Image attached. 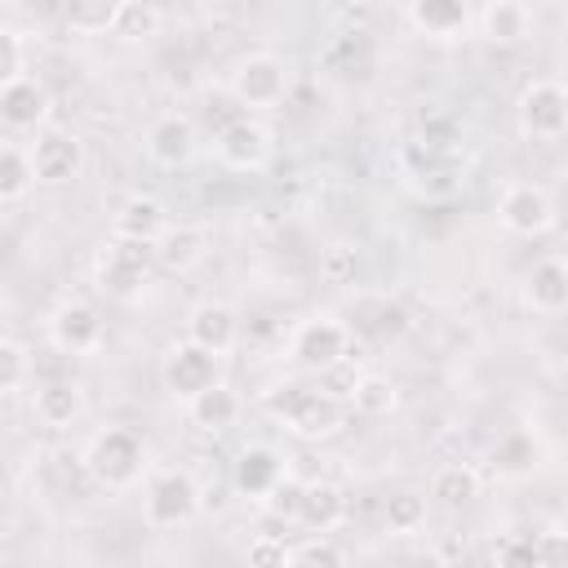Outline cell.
Masks as SVG:
<instances>
[{"label": "cell", "instance_id": "cell-20", "mask_svg": "<svg viewBox=\"0 0 568 568\" xmlns=\"http://www.w3.org/2000/svg\"><path fill=\"white\" fill-rule=\"evenodd\" d=\"M475 27H479L484 40H493V44H519V40L532 36L537 13H532L524 0H493V4L475 9Z\"/></svg>", "mask_w": 568, "mask_h": 568}, {"label": "cell", "instance_id": "cell-3", "mask_svg": "<svg viewBox=\"0 0 568 568\" xmlns=\"http://www.w3.org/2000/svg\"><path fill=\"white\" fill-rule=\"evenodd\" d=\"M155 271V248L138 240H106L93 257V280L111 302H138Z\"/></svg>", "mask_w": 568, "mask_h": 568}, {"label": "cell", "instance_id": "cell-22", "mask_svg": "<svg viewBox=\"0 0 568 568\" xmlns=\"http://www.w3.org/2000/svg\"><path fill=\"white\" fill-rule=\"evenodd\" d=\"M49 115V93L40 80L18 75L9 89H0V124L4 129H36Z\"/></svg>", "mask_w": 568, "mask_h": 568}, {"label": "cell", "instance_id": "cell-28", "mask_svg": "<svg viewBox=\"0 0 568 568\" xmlns=\"http://www.w3.org/2000/svg\"><path fill=\"white\" fill-rule=\"evenodd\" d=\"M115 4L120 0H80L62 13L67 31L75 36H111V22H115Z\"/></svg>", "mask_w": 568, "mask_h": 568}, {"label": "cell", "instance_id": "cell-6", "mask_svg": "<svg viewBox=\"0 0 568 568\" xmlns=\"http://www.w3.org/2000/svg\"><path fill=\"white\" fill-rule=\"evenodd\" d=\"M288 355H293L297 368L324 373V368L351 359V333H346V324H342L337 315H311V320H302V324L293 328Z\"/></svg>", "mask_w": 568, "mask_h": 568}, {"label": "cell", "instance_id": "cell-31", "mask_svg": "<svg viewBox=\"0 0 568 568\" xmlns=\"http://www.w3.org/2000/svg\"><path fill=\"white\" fill-rule=\"evenodd\" d=\"M422 524H426V497H422V493H408V488H404V493H390V497H386V528H390V532H404V537H408V532H417Z\"/></svg>", "mask_w": 568, "mask_h": 568}, {"label": "cell", "instance_id": "cell-36", "mask_svg": "<svg viewBox=\"0 0 568 568\" xmlns=\"http://www.w3.org/2000/svg\"><path fill=\"white\" fill-rule=\"evenodd\" d=\"M27 377H31L27 346L13 337H0V390H18V386H27Z\"/></svg>", "mask_w": 568, "mask_h": 568}, {"label": "cell", "instance_id": "cell-1", "mask_svg": "<svg viewBox=\"0 0 568 568\" xmlns=\"http://www.w3.org/2000/svg\"><path fill=\"white\" fill-rule=\"evenodd\" d=\"M84 470H89V479H93L98 488H106V493L133 488V484L142 479V470H146V444H142V435L129 430V426H106V430H98V435L84 444Z\"/></svg>", "mask_w": 568, "mask_h": 568}, {"label": "cell", "instance_id": "cell-19", "mask_svg": "<svg viewBox=\"0 0 568 568\" xmlns=\"http://www.w3.org/2000/svg\"><path fill=\"white\" fill-rule=\"evenodd\" d=\"M31 413H36L40 426H49V430H67V426L80 422V413H84V390H80L71 377L40 382L36 395H31Z\"/></svg>", "mask_w": 568, "mask_h": 568}, {"label": "cell", "instance_id": "cell-24", "mask_svg": "<svg viewBox=\"0 0 568 568\" xmlns=\"http://www.w3.org/2000/svg\"><path fill=\"white\" fill-rule=\"evenodd\" d=\"M524 297H528L532 311L559 315V311L568 306V266H564L559 257L532 262V271H528V280H524Z\"/></svg>", "mask_w": 568, "mask_h": 568}, {"label": "cell", "instance_id": "cell-37", "mask_svg": "<svg viewBox=\"0 0 568 568\" xmlns=\"http://www.w3.org/2000/svg\"><path fill=\"white\" fill-rule=\"evenodd\" d=\"M355 271H359V257H355V248H346V244H333V248H324V253H320V280H324V284H337V288H346V284H355Z\"/></svg>", "mask_w": 568, "mask_h": 568}, {"label": "cell", "instance_id": "cell-38", "mask_svg": "<svg viewBox=\"0 0 568 568\" xmlns=\"http://www.w3.org/2000/svg\"><path fill=\"white\" fill-rule=\"evenodd\" d=\"M315 377H320L315 386H320L328 399L346 404V399L355 395V386H359V377H364V373L355 368V359H342V364H333V368H324V373H315Z\"/></svg>", "mask_w": 568, "mask_h": 568}, {"label": "cell", "instance_id": "cell-26", "mask_svg": "<svg viewBox=\"0 0 568 568\" xmlns=\"http://www.w3.org/2000/svg\"><path fill=\"white\" fill-rule=\"evenodd\" d=\"M430 497L439 506H470L479 497V475L475 466L466 462H444L435 475H430Z\"/></svg>", "mask_w": 568, "mask_h": 568}, {"label": "cell", "instance_id": "cell-30", "mask_svg": "<svg viewBox=\"0 0 568 568\" xmlns=\"http://www.w3.org/2000/svg\"><path fill=\"white\" fill-rule=\"evenodd\" d=\"M31 182H36V178H31V160H27V151L13 146V142H0V200H18V195H27Z\"/></svg>", "mask_w": 568, "mask_h": 568}, {"label": "cell", "instance_id": "cell-4", "mask_svg": "<svg viewBox=\"0 0 568 568\" xmlns=\"http://www.w3.org/2000/svg\"><path fill=\"white\" fill-rule=\"evenodd\" d=\"M266 408L297 435L306 439H320V435H333L342 426V404L328 399L320 386H306V382H288V386H275L266 395Z\"/></svg>", "mask_w": 568, "mask_h": 568}, {"label": "cell", "instance_id": "cell-25", "mask_svg": "<svg viewBox=\"0 0 568 568\" xmlns=\"http://www.w3.org/2000/svg\"><path fill=\"white\" fill-rule=\"evenodd\" d=\"M399 160H404L408 178L422 182L426 191H453V186H457V169H453L448 151H435V146H426V142H413V146H404Z\"/></svg>", "mask_w": 568, "mask_h": 568}, {"label": "cell", "instance_id": "cell-41", "mask_svg": "<svg viewBox=\"0 0 568 568\" xmlns=\"http://www.w3.org/2000/svg\"><path fill=\"white\" fill-rule=\"evenodd\" d=\"M537 546H541V568H568V546H564L559 528L537 532Z\"/></svg>", "mask_w": 568, "mask_h": 568}, {"label": "cell", "instance_id": "cell-39", "mask_svg": "<svg viewBox=\"0 0 568 568\" xmlns=\"http://www.w3.org/2000/svg\"><path fill=\"white\" fill-rule=\"evenodd\" d=\"M288 564V541L280 532H257L248 541V568H284Z\"/></svg>", "mask_w": 568, "mask_h": 568}, {"label": "cell", "instance_id": "cell-17", "mask_svg": "<svg viewBox=\"0 0 568 568\" xmlns=\"http://www.w3.org/2000/svg\"><path fill=\"white\" fill-rule=\"evenodd\" d=\"M280 479H284V462H280V453H275L271 444H244V448L235 453V462H231V484H235V493H244V497H253V501H262Z\"/></svg>", "mask_w": 568, "mask_h": 568}, {"label": "cell", "instance_id": "cell-35", "mask_svg": "<svg viewBox=\"0 0 568 568\" xmlns=\"http://www.w3.org/2000/svg\"><path fill=\"white\" fill-rule=\"evenodd\" d=\"M497 568H541L537 532H510L497 546Z\"/></svg>", "mask_w": 568, "mask_h": 568}, {"label": "cell", "instance_id": "cell-2", "mask_svg": "<svg viewBox=\"0 0 568 568\" xmlns=\"http://www.w3.org/2000/svg\"><path fill=\"white\" fill-rule=\"evenodd\" d=\"M288 84H293V67L280 53H266V49L235 58L231 71H226V93H231L235 106H257V111L280 106L288 98Z\"/></svg>", "mask_w": 568, "mask_h": 568}, {"label": "cell", "instance_id": "cell-40", "mask_svg": "<svg viewBox=\"0 0 568 568\" xmlns=\"http://www.w3.org/2000/svg\"><path fill=\"white\" fill-rule=\"evenodd\" d=\"M22 62H27V58H22V40H18V31L0 22V89H9L18 75H27Z\"/></svg>", "mask_w": 568, "mask_h": 568}, {"label": "cell", "instance_id": "cell-32", "mask_svg": "<svg viewBox=\"0 0 568 568\" xmlns=\"http://www.w3.org/2000/svg\"><path fill=\"white\" fill-rule=\"evenodd\" d=\"M284 568H346V555L328 537H306V541L288 546V564Z\"/></svg>", "mask_w": 568, "mask_h": 568}, {"label": "cell", "instance_id": "cell-29", "mask_svg": "<svg viewBox=\"0 0 568 568\" xmlns=\"http://www.w3.org/2000/svg\"><path fill=\"white\" fill-rule=\"evenodd\" d=\"M151 248H155V266H169V271H186L191 262H200V257H204V248H200V235H195V231H164Z\"/></svg>", "mask_w": 568, "mask_h": 568}, {"label": "cell", "instance_id": "cell-27", "mask_svg": "<svg viewBox=\"0 0 568 568\" xmlns=\"http://www.w3.org/2000/svg\"><path fill=\"white\" fill-rule=\"evenodd\" d=\"M160 22H164V9H155V4H146V0H120V4H115V22H111V36L133 44V40L155 36Z\"/></svg>", "mask_w": 568, "mask_h": 568}, {"label": "cell", "instance_id": "cell-21", "mask_svg": "<svg viewBox=\"0 0 568 568\" xmlns=\"http://www.w3.org/2000/svg\"><path fill=\"white\" fill-rule=\"evenodd\" d=\"M346 519V493L328 479H311L302 484V501H297V524L311 532H333Z\"/></svg>", "mask_w": 568, "mask_h": 568}, {"label": "cell", "instance_id": "cell-13", "mask_svg": "<svg viewBox=\"0 0 568 568\" xmlns=\"http://www.w3.org/2000/svg\"><path fill=\"white\" fill-rule=\"evenodd\" d=\"M195 142H200V138H195V124H191V115H182V111L155 115V120L146 124V138H142L146 160H151L155 169H182V164H191Z\"/></svg>", "mask_w": 568, "mask_h": 568}, {"label": "cell", "instance_id": "cell-8", "mask_svg": "<svg viewBox=\"0 0 568 568\" xmlns=\"http://www.w3.org/2000/svg\"><path fill=\"white\" fill-rule=\"evenodd\" d=\"M213 155L235 173H257L271 160V129L253 115H231L213 133Z\"/></svg>", "mask_w": 568, "mask_h": 568}, {"label": "cell", "instance_id": "cell-12", "mask_svg": "<svg viewBox=\"0 0 568 568\" xmlns=\"http://www.w3.org/2000/svg\"><path fill=\"white\" fill-rule=\"evenodd\" d=\"M102 337H106V324H102V315L89 302L71 297V302L53 306V315H49V342L58 351H67V355H93L102 346Z\"/></svg>", "mask_w": 568, "mask_h": 568}, {"label": "cell", "instance_id": "cell-7", "mask_svg": "<svg viewBox=\"0 0 568 568\" xmlns=\"http://www.w3.org/2000/svg\"><path fill=\"white\" fill-rule=\"evenodd\" d=\"M200 515V484L186 470H160L146 484L142 497V519L151 528H182Z\"/></svg>", "mask_w": 568, "mask_h": 568}, {"label": "cell", "instance_id": "cell-9", "mask_svg": "<svg viewBox=\"0 0 568 568\" xmlns=\"http://www.w3.org/2000/svg\"><path fill=\"white\" fill-rule=\"evenodd\" d=\"M160 377H164V386H169L178 399H195L200 390H209V386L222 382V359H217L213 351H204V346H195V342L182 337V342H173V346L164 351Z\"/></svg>", "mask_w": 568, "mask_h": 568}, {"label": "cell", "instance_id": "cell-10", "mask_svg": "<svg viewBox=\"0 0 568 568\" xmlns=\"http://www.w3.org/2000/svg\"><path fill=\"white\" fill-rule=\"evenodd\" d=\"M497 217L510 235H546L555 226V200L537 182H510L497 200Z\"/></svg>", "mask_w": 568, "mask_h": 568}, {"label": "cell", "instance_id": "cell-5", "mask_svg": "<svg viewBox=\"0 0 568 568\" xmlns=\"http://www.w3.org/2000/svg\"><path fill=\"white\" fill-rule=\"evenodd\" d=\"M515 120H519V133L524 138H532V142H559L564 129H568V89H564V80H555V75L528 80L519 89Z\"/></svg>", "mask_w": 568, "mask_h": 568}, {"label": "cell", "instance_id": "cell-11", "mask_svg": "<svg viewBox=\"0 0 568 568\" xmlns=\"http://www.w3.org/2000/svg\"><path fill=\"white\" fill-rule=\"evenodd\" d=\"M27 160H31V178L44 182V186H67L80 169H84V142L75 133H62V129H49L40 133L31 146H27Z\"/></svg>", "mask_w": 568, "mask_h": 568}, {"label": "cell", "instance_id": "cell-18", "mask_svg": "<svg viewBox=\"0 0 568 568\" xmlns=\"http://www.w3.org/2000/svg\"><path fill=\"white\" fill-rule=\"evenodd\" d=\"M169 231V217H164V204L155 195H129L115 217H111V235L115 240H138V244H155L160 235Z\"/></svg>", "mask_w": 568, "mask_h": 568}, {"label": "cell", "instance_id": "cell-23", "mask_svg": "<svg viewBox=\"0 0 568 568\" xmlns=\"http://www.w3.org/2000/svg\"><path fill=\"white\" fill-rule=\"evenodd\" d=\"M240 413H244V404H240V395H235L226 382H217V386L200 390L195 399H186V417H191V426H195V430H209V435L231 430V426L240 422Z\"/></svg>", "mask_w": 568, "mask_h": 568}, {"label": "cell", "instance_id": "cell-15", "mask_svg": "<svg viewBox=\"0 0 568 568\" xmlns=\"http://www.w3.org/2000/svg\"><path fill=\"white\" fill-rule=\"evenodd\" d=\"M399 18L430 40H457L475 27V9L466 0H413L399 9Z\"/></svg>", "mask_w": 568, "mask_h": 568}, {"label": "cell", "instance_id": "cell-33", "mask_svg": "<svg viewBox=\"0 0 568 568\" xmlns=\"http://www.w3.org/2000/svg\"><path fill=\"white\" fill-rule=\"evenodd\" d=\"M395 386L386 382V377H359V386H355V395H351V408L355 413H364V417H382V413H390L395 408Z\"/></svg>", "mask_w": 568, "mask_h": 568}, {"label": "cell", "instance_id": "cell-16", "mask_svg": "<svg viewBox=\"0 0 568 568\" xmlns=\"http://www.w3.org/2000/svg\"><path fill=\"white\" fill-rule=\"evenodd\" d=\"M186 342L213 351L217 359L226 351H235V342H240V315H235V306L231 302H213V297L200 302V306H191V315H186Z\"/></svg>", "mask_w": 568, "mask_h": 568}, {"label": "cell", "instance_id": "cell-34", "mask_svg": "<svg viewBox=\"0 0 568 568\" xmlns=\"http://www.w3.org/2000/svg\"><path fill=\"white\" fill-rule=\"evenodd\" d=\"M297 501H302V484L284 475L257 506H262V515H266L271 524H284V528H288V524H297Z\"/></svg>", "mask_w": 568, "mask_h": 568}, {"label": "cell", "instance_id": "cell-14", "mask_svg": "<svg viewBox=\"0 0 568 568\" xmlns=\"http://www.w3.org/2000/svg\"><path fill=\"white\" fill-rule=\"evenodd\" d=\"M346 324V333H351V355H355V342L359 337H368V342H395L404 328H408V311L395 302V297H386V293H368V297H355V311H351V320H342Z\"/></svg>", "mask_w": 568, "mask_h": 568}]
</instances>
